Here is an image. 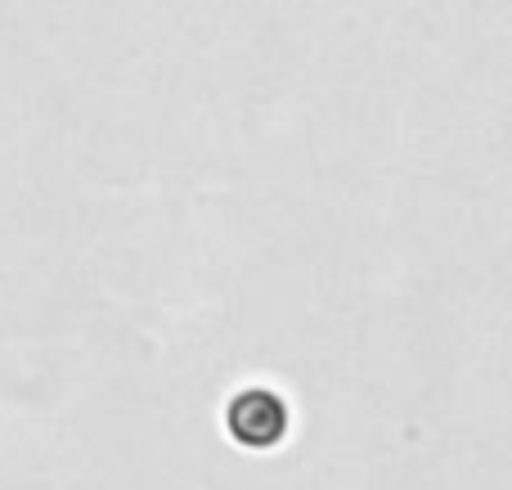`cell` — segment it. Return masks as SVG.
I'll list each match as a JSON object with an SVG mask.
<instances>
[{"label": "cell", "mask_w": 512, "mask_h": 490, "mask_svg": "<svg viewBox=\"0 0 512 490\" xmlns=\"http://www.w3.org/2000/svg\"><path fill=\"white\" fill-rule=\"evenodd\" d=\"M225 437L234 446L252 450V455H265V450H279L292 432V405L283 392L274 387H239V392L225 401Z\"/></svg>", "instance_id": "6da1fadb"}]
</instances>
